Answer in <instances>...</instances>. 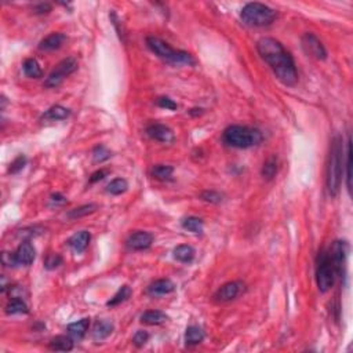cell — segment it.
<instances>
[{
    "mask_svg": "<svg viewBox=\"0 0 353 353\" xmlns=\"http://www.w3.org/2000/svg\"><path fill=\"white\" fill-rule=\"evenodd\" d=\"M50 349L58 350V352H69V350L73 349V341L69 337H65V335H57V337L51 339Z\"/></svg>",
    "mask_w": 353,
    "mask_h": 353,
    "instance_id": "603a6c76",
    "label": "cell"
},
{
    "mask_svg": "<svg viewBox=\"0 0 353 353\" xmlns=\"http://www.w3.org/2000/svg\"><path fill=\"white\" fill-rule=\"evenodd\" d=\"M242 21L253 28H262L275 21L276 11L262 3H247L240 13Z\"/></svg>",
    "mask_w": 353,
    "mask_h": 353,
    "instance_id": "5b68a950",
    "label": "cell"
},
{
    "mask_svg": "<svg viewBox=\"0 0 353 353\" xmlns=\"http://www.w3.org/2000/svg\"><path fill=\"white\" fill-rule=\"evenodd\" d=\"M130 296H131L130 287L129 286L120 287L119 291H117V292L110 298L109 301L106 302V305H108V307H117V305H120L122 302H125L127 298H130Z\"/></svg>",
    "mask_w": 353,
    "mask_h": 353,
    "instance_id": "f1b7e54d",
    "label": "cell"
},
{
    "mask_svg": "<svg viewBox=\"0 0 353 353\" xmlns=\"http://www.w3.org/2000/svg\"><path fill=\"white\" fill-rule=\"evenodd\" d=\"M182 228L192 233H202L204 229V222L198 217H188L182 221Z\"/></svg>",
    "mask_w": 353,
    "mask_h": 353,
    "instance_id": "4316f807",
    "label": "cell"
},
{
    "mask_svg": "<svg viewBox=\"0 0 353 353\" xmlns=\"http://www.w3.org/2000/svg\"><path fill=\"white\" fill-rule=\"evenodd\" d=\"M146 134L149 135L152 140L164 142V144H168V142L174 141V133L171 131V129L164 125H159V123L148 126L146 127Z\"/></svg>",
    "mask_w": 353,
    "mask_h": 353,
    "instance_id": "7c38bea8",
    "label": "cell"
},
{
    "mask_svg": "<svg viewBox=\"0 0 353 353\" xmlns=\"http://www.w3.org/2000/svg\"><path fill=\"white\" fill-rule=\"evenodd\" d=\"M97 208H98V206H97V204H94V203L84 204V206H80V207L72 210L71 213L68 214V217H69L71 219L82 218V217H86V215H88V214L95 213V211H97Z\"/></svg>",
    "mask_w": 353,
    "mask_h": 353,
    "instance_id": "83f0119b",
    "label": "cell"
},
{
    "mask_svg": "<svg viewBox=\"0 0 353 353\" xmlns=\"http://www.w3.org/2000/svg\"><path fill=\"white\" fill-rule=\"evenodd\" d=\"M277 170H279V160H277V156H270L268 160L265 161L264 166H262V170H261V174L264 177L265 180H273L275 175L277 174Z\"/></svg>",
    "mask_w": 353,
    "mask_h": 353,
    "instance_id": "44dd1931",
    "label": "cell"
},
{
    "mask_svg": "<svg viewBox=\"0 0 353 353\" xmlns=\"http://www.w3.org/2000/svg\"><path fill=\"white\" fill-rule=\"evenodd\" d=\"M112 331H113V323L108 320H98L94 324L93 338L95 341H102L109 337Z\"/></svg>",
    "mask_w": 353,
    "mask_h": 353,
    "instance_id": "e0dca14e",
    "label": "cell"
},
{
    "mask_svg": "<svg viewBox=\"0 0 353 353\" xmlns=\"http://www.w3.org/2000/svg\"><path fill=\"white\" fill-rule=\"evenodd\" d=\"M350 138H348L346 142V188H348L349 193L352 191V145H350Z\"/></svg>",
    "mask_w": 353,
    "mask_h": 353,
    "instance_id": "f546056e",
    "label": "cell"
},
{
    "mask_svg": "<svg viewBox=\"0 0 353 353\" xmlns=\"http://www.w3.org/2000/svg\"><path fill=\"white\" fill-rule=\"evenodd\" d=\"M26 164V157L25 156L20 155L18 157H16L14 160H13V163L10 164V168H9V172H11V174H17L18 171H21L22 168L25 167Z\"/></svg>",
    "mask_w": 353,
    "mask_h": 353,
    "instance_id": "d590c367",
    "label": "cell"
},
{
    "mask_svg": "<svg viewBox=\"0 0 353 353\" xmlns=\"http://www.w3.org/2000/svg\"><path fill=\"white\" fill-rule=\"evenodd\" d=\"M204 339V332L198 326H189L185 332V342L188 346H193V345H199L203 342Z\"/></svg>",
    "mask_w": 353,
    "mask_h": 353,
    "instance_id": "7402d4cb",
    "label": "cell"
},
{
    "mask_svg": "<svg viewBox=\"0 0 353 353\" xmlns=\"http://www.w3.org/2000/svg\"><path fill=\"white\" fill-rule=\"evenodd\" d=\"M78 69V61L73 57L65 58L61 63L58 64L55 69L52 71L47 79L44 80V87L47 88H55L58 86H61L64 80L71 76L75 71Z\"/></svg>",
    "mask_w": 353,
    "mask_h": 353,
    "instance_id": "52a82bcc",
    "label": "cell"
},
{
    "mask_svg": "<svg viewBox=\"0 0 353 353\" xmlns=\"http://www.w3.org/2000/svg\"><path fill=\"white\" fill-rule=\"evenodd\" d=\"M93 156H94V161H97V163H102V161L108 160L112 155H110V151L106 148V146L99 145L94 149Z\"/></svg>",
    "mask_w": 353,
    "mask_h": 353,
    "instance_id": "836d02e7",
    "label": "cell"
},
{
    "mask_svg": "<svg viewBox=\"0 0 353 353\" xmlns=\"http://www.w3.org/2000/svg\"><path fill=\"white\" fill-rule=\"evenodd\" d=\"M222 140L228 146L238 148V149H247V148L261 144L262 133L254 127L233 125L229 126L228 129L223 131Z\"/></svg>",
    "mask_w": 353,
    "mask_h": 353,
    "instance_id": "3957f363",
    "label": "cell"
},
{
    "mask_svg": "<svg viewBox=\"0 0 353 353\" xmlns=\"http://www.w3.org/2000/svg\"><path fill=\"white\" fill-rule=\"evenodd\" d=\"M22 68H24V73H25L28 78L39 79L43 76L42 68H40V65H39V63H37L35 58H28L25 63H24V65H22Z\"/></svg>",
    "mask_w": 353,
    "mask_h": 353,
    "instance_id": "d4e9b609",
    "label": "cell"
},
{
    "mask_svg": "<svg viewBox=\"0 0 353 353\" xmlns=\"http://www.w3.org/2000/svg\"><path fill=\"white\" fill-rule=\"evenodd\" d=\"M88 327H90V319H88V317H84L82 320L71 323V324L68 326L67 330L68 332H69V335L72 338H75V339H82V338L86 335Z\"/></svg>",
    "mask_w": 353,
    "mask_h": 353,
    "instance_id": "ac0fdd59",
    "label": "cell"
},
{
    "mask_svg": "<svg viewBox=\"0 0 353 353\" xmlns=\"http://www.w3.org/2000/svg\"><path fill=\"white\" fill-rule=\"evenodd\" d=\"M316 283L320 292H327L335 283V272L332 268L328 253L320 251L316 261Z\"/></svg>",
    "mask_w": 353,
    "mask_h": 353,
    "instance_id": "8992f818",
    "label": "cell"
},
{
    "mask_svg": "<svg viewBox=\"0 0 353 353\" xmlns=\"http://www.w3.org/2000/svg\"><path fill=\"white\" fill-rule=\"evenodd\" d=\"M90 240H91V236H90L87 230H80L68 240V244L75 253H83L84 250L88 247Z\"/></svg>",
    "mask_w": 353,
    "mask_h": 353,
    "instance_id": "2e32d148",
    "label": "cell"
},
{
    "mask_svg": "<svg viewBox=\"0 0 353 353\" xmlns=\"http://www.w3.org/2000/svg\"><path fill=\"white\" fill-rule=\"evenodd\" d=\"M168 320V316L166 313L160 311H148L141 315V323L149 324V326H159Z\"/></svg>",
    "mask_w": 353,
    "mask_h": 353,
    "instance_id": "d6986e66",
    "label": "cell"
},
{
    "mask_svg": "<svg viewBox=\"0 0 353 353\" xmlns=\"http://www.w3.org/2000/svg\"><path fill=\"white\" fill-rule=\"evenodd\" d=\"M152 243H153V236L148 232H144V230H138V232L130 234V238L127 239V247L135 250V251L149 249Z\"/></svg>",
    "mask_w": 353,
    "mask_h": 353,
    "instance_id": "8fae6325",
    "label": "cell"
},
{
    "mask_svg": "<svg viewBox=\"0 0 353 353\" xmlns=\"http://www.w3.org/2000/svg\"><path fill=\"white\" fill-rule=\"evenodd\" d=\"M148 339H149V334L146 331H144V330H140V331L135 332L134 338H133V342H134V345L137 348H142V346L148 342Z\"/></svg>",
    "mask_w": 353,
    "mask_h": 353,
    "instance_id": "8d00e7d4",
    "label": "cell"
},
{
    "mask_svg": "<svg viewBox=\"0 0 353 353\" xmlns=\"http://www.w3.org/2000/svg\"><path fill=\"white\" fill-rule=\"evenodd\" d=\"M200 199L207 203H213V204H219L222 203L223 195L222 193L217 192V191H204V192L200 195Z\"/></svg>",
    "mask_w": 353,
    "mask_h": 353,
    "instance_id": "d6a6232c",
    "label": "cell"
},
{
    "mask_svg": "<svg viewBox=\"0 0 353 353\" xmlns=\"http://www.w3.org/2000/svg\"><path fill=\"white\" fill-rule=\"evenodd\" d=\"M301 43L304 51L307 52L308 55H311L312 58L319 60V61H324V60L327 58V50H326V47H324L322 40H320L315 33H311V32L304 33Z\"/></svg>",
    "mask_w": 353,
    "mask_h": 353,
    "instance_id": "9c48e42d",
    "label": "cell"
},
{
    "mask_svg": "<svg viewBox=\"0 0 353 353\" xmlns=\"http://www.w3.org/2000/svg\"><path fill=\"white\" fill-rule=\"evenodd\" d=\"M51 203L52 204H55V206H61V204H65V203H67V198L63 196L61 193H52Z\"/></svg>",
    "mask_w": 353,
    "mask_h": 353,
    "instance_id": "b9f144b4",
    "label": "cell"
},
{
    "mask_svg": "<svg viewBox=\"0 0 353 353\" xmlns=\"http://www.w3.org/2000/svg\"><path fill=\"white\" fill-rule=\"evenodd\" d=\"M343 172V141L341 135H335L331 140L327 164V189L331 196H337L341 189Z\"/></svg>",
    "mask_w": 353,
    "mask_h": 353,
    "instance_id": "7a4b0ae2",
    "label": "cell"
},
{
    "mask_svg": "<svg viewBox=\"0 0 353 353\" xmlns=\"http://www.w3.org/2000/svg\"><path fill=\"white\" fill-rule=\"evenodd\" d=\"M157 105H159L160 108H166V109H170V110L177 109L175 102H174L172 99L167 98V97H160V98L157 99Z\"/></svg>",
    "mask_w": 353,
    "mask_h": 353,
    "instance_id": "74e56055",
    "label": "cell"
},
{
    "mask_svg": "<svg viewBox=\"0 0 353 353\" xmlns=\"http://www.w3.org/2000/svg\"><path fill=\"white\" fill-rule=\"evenodd\" d=\"M50 11H51V6L48 5V3H40V5L33 7V13L35 14H47Z\"/></svg>",
    "mask_w": 353,
    "mask_h": 353,
    "instance_id": "ab89813d",
    "label": "cell"
},
{
    "mask_svg": "<svg viewBox=\"0 0 353 353\" xmlns=\"http://www.w3.org/2000/svg\"><path fill=\"white\" fill-rule=\"evenodd\" d=\"M67 40V35H64L61 32H54V33L44 37L42 42L39 43V50H42V51H54V50L61 48Z\"/></svg>",
    "mask_w": 353,
    "mask_h": 353,
    "instance_id": "5bb4252c",
    "label": "cell"
},
{
    "mask_svg": "<svg viewBox=\"0 0 353 353\" xmlns=\"http://www.w3.org/2000/svg\"><path fill=\"white\" fill-rule=\"evenodd\" d=\"M146 44L151 48L152 52H155L156 55L161 60H164L166 63L171 65H195V60L187 51L182 50H174L170 44H167L164 40H161L156 36L146 37Z\"/></svg>",
    "mask_w": 353,
    "mask_h": 353,
    "instance_id": "277c9868",
    "label": "cell"
},
{
    "mask_svg": "<svg viewBox=\"0 0 353 353\" xmlns=\"http://www.w3.org/2000/svg\"><path fill=\"white\" fill-rule=\"evenodd\" d=\"M174 258L180 262H184V264H189L195 258V249L192 246L181 244L174 249Z\"/></svg>",
    "mask_w": 353,
    "mask_h": 353,
    "instance_id": "ffe728a7",
    "label": "cell"
},
{
    "mask_svg": "<svg viewBox=\"0 0 353 353\" xmlns=\"http://www.w3.org/2000/svg\"><path fill=\"white\" fill-rule=\"evenodd\" d=\"M2 262H3V265H6V266H16L17 265L16 255L5 251V253L2 254Z\"/></svg>",
    "mask_w": 353,
    "mask_h": 353,
    "instance_id": "f35d334b",
    "label": "cell"
},
{
    "mask_svg": "<svg viewBox=\"0 0 353 353\" xmlns=\"http://www.w3.org/2000/svg\"><path fill=\"white\" fill-rule=\"evenodd\" d=\"M6 313L7 315H21V313H28V307L22 301L21 298H13L7 307H6Z\"/></svg>",
    "mask_w": 353,
    "mask_h": 353,
    "instance_id": "484cf974",
    "label": "cell"
},
{
    "mask_svg": "<svg viewBox=\"0 0 353 353\" xmlns=\"http://www.w3.org/2000/svg\"><path fill=\"white\" fill-rule=\"evenodd\" d=\"M335 276L343 277L345 266H346V257H348V243L343 240H335L332 243L330 253H328Z\"/></svg>",
    "mask_w": 353,
    "mask_h": 353,
    "instance_id": "ba28073f",
    "label": "cell"
},
{
    "mask_svg": "<svg viewBox=\"0 0 353 353\" xmlns=\"http://www.w3.org/2000/svg\"><path fill=\"white\" fill-rule=\"evenodd\" d=\"M174 290H175V284L170 279H159L149 286L148 292L153 297H161L170 294Z\"/></svg>",
    "mask_w": 353,
    "mask_h": 353,
    "instance_id": "9a60e30c",
    "label": "cell"
},
{
    "mask_svg": "<svg viewBox=\"0 0 353 353\" xmlns=\"http://www.w3.org/2000/svg\"><path fill=\"white\" fill-rule=\"evenodd\" d=\"M106 174H108L106 170H98V171L93 172L91 177H90V184H94V182H98L101 181V180H104L105 177H106Z\"/></svg>",
    "mask_w": 353,
    "mask_h": 353,
    "instance_id": "60d3db41",
    "label": "cell"
},
{
    "mask_svg": "<svg viewBox=\"0 0 353 353\" xmlns=\"http://www.w3.org/2000/svg\"><path fill=\"white\" fill-rule=\"evenodd\" d=\"M16 255L17 265H24V266H29V265L35 261L36 257V250L32 246L29 242H24L18 246V249L14 253Z\"/></svg>",
    "mask_w": 353,
    "mask_h": 353,
    "instance_id": "4fadbf2b",
    "label": "cell"
},
{
    "mask_svg": "<svg viewBox=\"0 0 353 353\" xmlns=\"http://www.w3.org/2000/svg\"><path fill=\"white\" fill-rule=\"evenodd\" d=\"M244 288V284L242 281L234 280L225 283L223 286H221L218 290L215 291L214 294V300L217 302H230L233 301L234 298L242 294V291Z\"/></svg>",
    "mask_w": 353,
    "mask_h": 353,
    "instance_id": "30bf717a",
    "label": "cell"
},
{
    "mask_svg": "<svg viewBox=\"0 0 353 353\" xmlns=\"http://www.w3.org/2000/svg\"><path fill=\"white\" fill-rule=\"evenodd\" d=\"M257 50L262 60L273 71L277 80L288 87L296 86L298 82L296 63L280 42L273 37H262L257 43Z\"/></svg>",
    "mask_w": 353,
    "mask_h": 353,
    "instance_id": "6da1fadb",
    "label": "cell"
},
{
    "mask_svg": "<svg viewBox=\"0 0 353 353\" xmlns=\"http://www.w3.org/2000/svg\"><path fill=\"white\" fill-rule=\"evenodd\" d=\"M63 264V257L60 254H50L44 261V268L48 270H52L58 268L60 265Z\"/></svg>",
    "mask_w": 353,
    "mask_h": 353,
    "instance_id": "e575fe53",
    "label": "cell"
},
{
    "mask_svg": "<svg viewBox=\"0 0 353 353\" xmlns=\"http://www.w3.org/2000/svg\"><path fill=\"white\" fill-rule=\"evenodd\" d=\"M69 114H71L69 109L64 108L61 105H54V106H51L50 109L47 110L46 113L43 114L42 119L52 120V122H54V120H64L67 119V117H69Z\"/></svg>",
    "mask_w": 353,
    "mask_h": 353,
    "instance_id": "cb8c5ba5",
    "label": "cell"
},
{
    "mask_svg": "<svg viewBox=\"0 0 353 353\" xmlns=\"http://www.w3.org/2000/svg\"><path fill=\"white\" fill-rule=\"evenodd\" d=\"M172 171H174V168H172L171 166L159 164V166L153 167V170H152V175L155 177L156 180L164 181V180H168V178L172 175Z\"/></svg>",
    "mask_w": 353,
    "mask_h": 353,
    "instance_id": "1f68e13d",
    "label": "cell"
},
{
    "mask_svg": "<svg viewBox=\"0 0 353 353\" xmlns=\"http://www.w3.org/2000/svg\"><path fill=\"white\" fill-rule=\"evenodd\" d=\"M127 189H129V184H127V181H126L125 178H116V180H113V181L110 182L109 185H108V188H106V191H108L110 195H122V193H125Z\"/></svg>",
    "mask_w": 353,
    "mask_h": 353,
    "instance_id": "4dcf8cb0",
    "label": "cell"
}]
</instances>
